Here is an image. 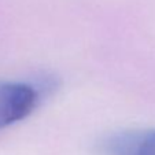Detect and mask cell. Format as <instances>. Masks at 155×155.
Returning a JSON list of instances; mask_svg holds the SVG:
<instances>
[{
	"label": "cell",
	"instance_id": "1",
	"mask_svg": "<svg viewBox=\"0 0 155 155\" xmlns=\"http://www.w3.org/2000/svg\"><path fill=\"white\" fill-rule=\"evenodd\" d=\"M40 102L30 82L0 81V130L28 118Z\"/></svg>",
	"mask_w": 155,
	"mask_h": 155
},
{
	"label": "cell",
	"instance_id": "2",
	"mask_svg": "<svg viewBox=\"0 0 155 155\" xmlns=\"http://www.w3.org/2000/svg\"><path fill=\"white\" fill-rule=\"evenodd\" d=\"M106 155H155V129L114 133L103 143Z\"/></svg>",
	"mask_w": 155,
	"mask_h": 155
}]
</instances>
